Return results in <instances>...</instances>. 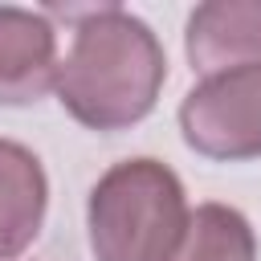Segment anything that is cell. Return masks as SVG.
I'll list each match as a JSON object with an SVG mask.
<instances>
[{"label":"cell","mask_w":261,"mask_h":261,"mask_svg":"<svg viewBox=\"0 0 261 261\" xmlns=\"http://www.w3.org/2000/svg\"><path fill=\"white\" fill-rule=\"evenodd\" d=\"M49 12L73 20V49L57 61L53 77L61 106L94 130H118L147 118L167 77V57L155 33L118 4Z\"/></svg>","instance_id":"obj_1"},{"label":"cell","mask_w":261,"mask_h":261,"mask_svg":"<svg viewBox=\"0 0 261 261\" xmlns=\"http://www.w3.org/2000/svg\"><path fill=\"white\" fill-rule=\"evenodd\" d=\"M188 220L184 184L159 159H122L90 192V249L98 261H175Z\"/></svg>","instance_id":"obj_2"},{"label":"cell","mask_w":261,"mask_h":261,"mask_svg":"<svg viewBox=\"0 0 261 261\" xmlns=\"http://www.w3.org/2000/svg\"><path fill=\"white\" fill-rule=\"evenodd\" d=\"M179 130L208 159L261 155V65L204 77L179 106Z\"/></svg>","instance_id":"obj_3"},{"label":"cell","mask_w":261,"mask_h":261,"mask_svg":"<svg viewBox=\"0 0 261 261\" xmlns=\"http://www.w3.org/2000/svg\"><path fill=\"white\" fill-rule=\"evenodd\" d=\"M188 57L204 77L261 65V0L200 4L188 20Z\"/></svg>","instance_id":"obj_4"},{"label":"cell","mask_w":261,"mask_h":261,"mask_svg":"<svg viewBox=\"0 0 261 261\" xmlns=\"http://www.w3.org/2000/svg\"><path fill=\"white\" fill-rule=\"evenodd\" d=\"M57 77L53 29L41 12L0 8V102H37Z\"/></svg>","instance_id":"obj_5"},{"label":"cell","mask_w":261,"mask_h":261,"mask_svg":"<svg viewBox=\"0 0 261 261\" xmlns=\"http://www.w3.org/2000/svg\"><path fill=\"white\" fill-rule=\"evenodd\" d=\"M45 171L33 151L0 139V261L16 257L41 228L45 216Z\"/></svg>","instance_id":"obj_6"},{"label":"cell","mask_w":261,"mask_h":261,"mask_svg":"<svg viewBox=\"0 0 261 261\" xmlns=\"http://www.w3.org/2000/svg\"><path fill=\"white\" fill-rule=\"evenodd\" d=\"M257 241L249 220L237 208L224 204H204L188 220V237L175 253V261H253Z\"/></svg>","instance_id":"obj_7"}]
</instances>
